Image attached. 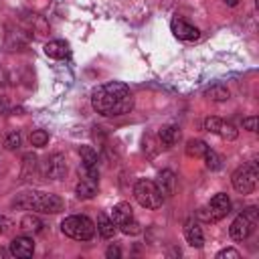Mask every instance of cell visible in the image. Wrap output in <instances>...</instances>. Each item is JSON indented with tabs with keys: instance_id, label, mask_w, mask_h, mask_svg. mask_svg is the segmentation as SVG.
Here are the masks:
<instances>
[{
	"instance_id": "obj_34",
	"label": "cell",
	"mask_w": 259,
	"mask_h": 259,
	"mask_svg": "<svg viewBox=\"0 0 259 259\" xmlns=\"http://www.w3.org/2000/svg\"><path fill=\"white\" fill-rule=\"evenodd\" d=\"M4 111V103H2V99H0V113Z\"/></svg>"
},
{
	"instance_id": "obj_27",
	"label": "cell",
	"mask_w": 259,
	"mask_h": 259,
	"mask_svg": "<svg viewBox=\"0 0 259 259\" xmlns=\"http://www.w3.org/2000/svg\"><path fill=\"white\" fill-rule=\"evenodd\" d=\"M221 125H223V119H219V117H206L204 119V130L210 134H219Z\"/></svg>"
},
{
	"instance_id": "obj_31",
	"label": "cell",
	"mask_w": 259,
	"mask_h": 259,
	"mask_svg": "<svg viewBox=\"0 0 259 259\" xmlns=\"http://www.w3.org/2000/svg\"><path fill=\"white\" fill-rule=\"evenodd\" d=\"M243 127L249 130V132H257V117H255V115L245 117V119H243Z\"/></svg>"
},
{
	"instance_id": "obj_6",
	"label": "cell",
	"mask_w": 259,
	"mask_h": 259,
	"mask_svg": "<svg viewBox=\"0 0 259 259\" xmlns=\"http://www.w3.org/2000/svg\"><path fill=\"white\" fill-rule=\"evenodd\" d=\"M134 198L144 208H160L164 202V196L160 194L156 182H152V180H138L134 186Z\"/></svg>"
},
{
	"instance_id": "obj_33",
	"label": "cell",
	"mask_w": 259,
	"mask_h": 259,
	"mask_svg": "<svg viewBox=\"0 0 259 259\" xmlns=\"http://www.w3.org/2000/svg\"><path fill=\"white\" fill-rule=\"evenodd\" d=\"M225 2H227L229 6H237V2H239V0H225Z\"/></svg>"
},
{
	"instance_id": "obj_29",
	"label": "cell",
	"mask_w": 259,
	"mask_h": 259,
	"mask_svg": "<svg viewBox=\"0 0 259 259\" xmlns=\"http://www.w3.org/2000/svg\"><path fill=\"white\" fill-rule=\"evenodd\" d=\"M217 259H241V253L237 249H223L217 253Z\"/></svg>"
},
{
	"instance_id": "obj_9",
	"label": "cell",
	"mask_w": 259,
	"mask_h": 259,
	"mask_svg": "<svg viewBox=\"0 0 259 259\" xmlns=\"http://www.w3.org/2000/svg\"><path fill=\"white\" fill-rule=\"evenodd\" d=\"M79 174H81V178H79L77 188H75L77 196H79V198H93V196L97 194V182H99V176H91V174L83 172L81 168H79Z\"/></svg>"
},
{
	"instance_id": "obj_25",
	"label": "cell",
	"mask_w": 259,
	"mask_h": 259,
	"mask_svg": "<svg viewBox=\"0 0 259 259\" xmlns=\"http://www.w3.org/2000/svg\"><path fill=\"white\" fill-rule=\"evenodd\" d=\"M20 146V134L18 132H10L6 138H4V148L6 150H16Z\"/></svg>"
},
{
	"instance_id": "obj_23",
	"label": "cell",
	"mask_w": 259,
	"mask_h": 259,
	"mask_svg": "<svg viewBox=\"0 0 259 259\" xmlns=\"http://www.w3.org/2000/svg\"><path fill=\"white\" fill-rule=\"evenodd\" d=\"M202 158H204V162H206V168H208V170H221V168H223V158H221L214 150H210V148H208V150L204 152V156H202Z\"/></svg>"
},
{
	"instance_id": "obj_19",
	"label": "cell",
	"mask_w": 259,
	"mask_h": 259,
	"mask_svg": "<svg viewBox=\"0 0 259 259\" xmlns=\"http://www.w3.org/2000/svg\"><path fill=\"white\" fill-rule=\"evenodd\" d=\"M204 95H206L210 101H227L231 93H229V89H227L225 85L214 83V85H210V87L204 91Z\"/></svg>"
},
{
	"instance_id": "obj_3",
	"label": "cell",
	"mask_w": 259,
	"mask_h": 259,
	"mask_svg": "<svg viewBox=\"0 0 259 259\" xmlns=\"http://www.w3.org/2000/svg\"><path fill=\"white\" fill-rule=\"evenodd\" d=\"M61 231L75 241H89L95 235V225L85 214H73L61 223Z\"/></svg>"
},
{
	"instance_id": "obj_22",
	"label": "cell",
	"mask_w": 259,
	"mask_h": 259,
	"mask_svg": "<svg viewBox=\"0 0 259 259\" xmlns=\"http://www.w3.org/2000/svg\"><path fill=\"white\" fill-rule=\"evenodd\" d=\"M40 227H42V223H40L36 217H32V214L22 217V221H20V229H22L24 233H38Z\"/></svg>"
},
{
	"instance_id": "obj_16",
	"label": "cell",
	"mask_w": 259,
	"mask_h": 259,
	"mask_svg": "<svg viewBox=\"0 0 259 259\" xmlns=\"http://www.w3.org/2000/svg\"><path fill=\"white\" fill-rule=\"evenodd\" d=\"M45 55L51 59H65L69 55V45L65 40H51L45 45Z\"/></svg>"
},
{
	"instance_id": "obj_30",
	"label": "cell",
	"mask_w": 259,
	"mask_h": 259,
	"mask_svg": "<svg viewBox=\"0 0 259 259\" xmlns=\"http://www.w3.org/2000/svg\"><path fill=\"white\" fill-rule=\"evenodd\" d=\"M14 225H12V221L8 219V217H2L0 214V235H6V233H10V229H12Z\"/></svg>"
},
{
	"instance_id": "obj_35",
	"label": "cell",
	"mask_w": 259,
	"mask_h": 259,
	"mask_svg": "<svg viewBox=\"0 0 259 259\" xmlns=\"http://www.w3.org/2000/svg\"><path fill=\"white\" fill-rule=\"evenodd\" d=\"M4 255H6V251H4V249H0V257H4Z\"/></svg>"
},
{
	"instance_id": "obj_12",
	"label": "cell",
	"mask_w": 259,
	"mask_h": 259,
	"mask_svg": "<svg viewBox=\"0 0 259 259\" xmlns=\"http://www.w3.org/2000/svg\"><path fill=\"white\" fill-rule=\"evenodd\" d=\"M184 237H186V241H188V245H190V247L200 249V247L204 245L202 229L198 227V223H196L194 219H188V221L184 223Z\"/></svg>"
},
{
	"instance_id": "obj_17",
	"label": "cell",
	"mask_w": 259,
	"mask_h": 259,
	"mask_svg": "<svg viewBox=\"0 0 259 259\" xmlns=\"http://www.w3.org/2000/svg\"><path fill=\"white\" fill-rule=\"evenodd\" d=\"M158 138H160V142H162L164 148H172L180 140V130L176 125H164V127H160Z\"/></svg>"
},
{
	"instance_id": "obj_21",
	"label": "cell",
	"mask_w": 259,
	"mask_h": 259,
	"mask_svg": "<svg viewBox=\"0 0 259 259\" xmlns=\"http://www.w3.org/2000/svg\"><path fill=\"white\" fill-rule=\"evenodd\" d=\"M36 168V156L34 154H26L22 160V180H30Z\"/></svg>"
},
{
	"instance_id": "obj_26",
	"label": "cell",
	"mask_w": 259,
	"mask_h": 259,
	"mask_svg": "<svg viewBox=\"0 0 259 259\" xmlns=\"http://www.w3.org/2000/svg\"><path fill=\"white\" fill-rule=\"evenodd\" d=\"M219 136L225 138V140H235V138H237V130H235L233 123H225V121H223V125H221V130H219Z\"/></svg>"
},
{
	"instance_id": "obj_28",
	"label": "cell",
	"mask_w": 259,
	"mask_h": 259,
	"mask_svg": "<svg viewBox=\"0 0 259 259\" xmlns=\"http://www.w3.org/2000/svg\"><path fill=\"white\" fill-rule=\"evenodd\" d=\"M119 229H121V233H125V235H138V233H142L140 225H138L134 219H132V221H127L125 225H121Z\"/></svg>"
},
{
	"instance_id": "obj_11",
	"label": "cell",
	"mask_w": 259,
	"mask_h": 259,
	"mask_svg": "<svg viewBox=\"0 0 259 259\" xmlns=\"http://www.w3.org/2000/svg\"><path fill=\"white\" fill-rule=\"evenodd\" d=\"M34 253V243H32V239H28V237H16V239H12V243H10V255L12 257H20V259H26V257H30Z\"/></svg>"
},
{
	"instance_id": "obj_8",
	"label": "cell",
	"mask_w": 259,
	"mask_h": 259,
	"mask_svg": "<svg viewBox=\"0 0 259 259\" xmlns=\"http://www.w3.org/2000/svg\"><path fill=\"white\" fill-rule=\"evenodd\" d=\"M45 174L47 178H53V180H61L65 174H67V162H65V156L55 152L47 158V164H45Z\"/></svg>"
},
{
	"instance_id": "obj_15",
	"label": "cell",
	"mask_w": 259,
	"mask_h": 259,
	"mask_svg": "<svg viewBox=\"0 0 259 259\" xmlns=\"http://www.w3.org/2000/svg\"><path fill=\"white\" fill-rule=\"evenodd\" d=\"M132 219H134V210H132L130 202H117V204L111 208V221H113L117 227L125 225V223L132 221Z\"/></svg>"
},
{
	"instance_id": "obj_32",
	"label": "cell",
	"mask_w": 259,
	"mask_h": 259,
	"mask_svg": "<svg viewBox=\"0 0 259 259\" xmlns=\"http://www.w3.org/2000/svg\"><path fill=\"white\" fill-rule=\"evenodd\" d=\"M105 255H107V259H117V257H121V251H119L117 245H109L107 251H105Z\"/></svg>"
},
{
	"instance_id": "obj_13",
	"label": "cell",
	"mask_w": 259,
	"mask_h": 259,
	"mask_svg": "<svg viewBox=\"0 0 259 259\" xmlns=\"http://www.w3.org/2000/svg\"><path fill=\"white\" fill-rule=\"evenodd\" d=\"M79 154H81V162H83V172L91 174V176H99V170H97V154L91 146H81L79 148Z\"/></svg>"
},
{
	"instance_id": "obj_14",
	"label": "cell",
	"mask_w": 259,
	"mask_h": 259,
	"mask_svg": "<svg viewBox=\"0 0 259 259\" xmlns=\"http://www.w3.org/2000/svg\"><path fill=\"white\" fill-rule=\"evenodd\" d=\"M156 186L160 190V194L164 198H170L174 194V186H176V178H174V172L172 170H162L156 178Z\"/></svg>"
},
{
	"instance_id": "obj_10",
	"label": "cell",
	"mask_w": 259,
	"mask_h": 259,
	"mask_svg": "<svg viewBox=\"0 0 259 259\" xmlns=\"http://www.w3.org/2000/svg\"><path fill=\"white\" fill-rule=\"evenodd\" d=\"M172 32L180 40H196L200 36V30L196 26H192L190 22L182 20V18H174L172 20Z\"/></svg>"
},
{
	"instance_id": "obj_7",
	"label": "cell",
	"mask_w": 259,
	"mask_h": 259,
	"mask_svg": "<svg viewBox=\"0 0 259 259\" xmlns=\"http://www.w3.org/2000/svg\"><path fill=\"white\" fill-rule=\"evenodd\" d=\"M257 162H249V164H243L241 168L235 170L233 174V186L237 192L241 194H251L257 186Z\"/></svg>"
},
{
	"instance_id": "obj_18",
	"label": "cell",
	"mask_w": 259,
	"mask_h": 259,
	"mask_svg": "<svg viewBox=\"0 0 259 259\" xmlns=\"http://www.w3.org/2000/svg\"><path fill=\"white\" fill-rule=\"evenodd\" d=\"M97 231H99V235H101L103 239H111V237L115 235V231H117V225H115L109 217L99 214V217H97Z\"/></svg>"
},
{
	"instance_id": "obj_2",
	"label": "cell",
	"mask_w": 259,
	"mask_h": 259,
	"mask_svg": "<svg viewBox=\"0 0 259 259\" xmlns=\"http://www.w3.org/2000/svg\"><path fill=\"white\" fill-rule=\"evenodd\" d=\"M16 208H24V210H36L42 214H57L63 210L65 202L61 196L57 194H49V192H22L14 198L12 202Z\"/></svg>"
},
{
	"instance_id": "obj_5",
	"label": "cell",
	"mask_w": 259,
	"mask_h": 259,
	"mask_svg": "<svg viewBox=\"0 0 259 259\" xmlns=\"http://www.w3.org/2000/svg\"><path fill=\"white\" fill-rule=\"evenodd\" d=\"M229 212H231V200L225 192H219L208 200L206 206H202L198 210V219L204 223H217V221L225 219Z\"/></svg>"
},
{
	"instance_id": "obj_1",
	"label": "cell",
	"mask_w": 259,
	"mask_h": 259,
	"mask_svg": "<svg viewBox=\"0 0 259 259\" xmlns=\"http://www.w3.org/2000/svg\"><path fill=\"white\" fill-rule=\"evenodd\" d=\"M91 105L97 113L105 117H115L130 113L134 107V95L125 83L109 81L105 85H99L91 93Z\"/></svg>"
},
{
	"instance_id": "obj_20",
	"label": "cell",
	"mask_w": 259,
	"mask_h": 259,
	"mask_svg": "<svg viewBox=\"0 0 259 259\" xmlns=\"http://www.w3.org/2000/svg\"><path fill=\"white\" fill-rule=\"evenodd\" d=\"M206 150H208V146H206V142H202V140H190V142L186 144V154H188L190 158H202Z\"/></svg>"
},
{
	"instance_id": "obj_24",
	"label": "cell",
	"mask_w": 259,
	"mask_h": 259,
	"mask_svg": "<svg viewBox=\"0 0 259 259\" xmlns=\"http://www.w3.org/2000/svg\"><path fill=\"white\" fill-rule=\"evenodd\" d=\"M47 142H49V134H47L45 130H34V132L30 134V144H32V146L42 148V146H47Z\"/></svg>"
},
{
	"instance_id": "obj_4",
	"label": "cell",
	"mask_w": 259,
	"mask_h": 259,
	"mask_svg": "<svg viewBox=\"0 0 259 259\" xmlns=\"http://www.w3.org/2000/svg\"><path fill=\"white\" fill-rule=\"evenodd\" d=\"M257 223H259V210H257L255 206H249V208H245V210L233 221L229 233H231V237H233L235 241H245V239L255 231Z\"/></svg>"
}]
</instances>
